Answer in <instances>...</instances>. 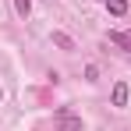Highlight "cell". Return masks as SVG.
I'll list each match as a JSON object with an SVG mask.
<instances>
[{
    "instance_id": "6da1fadb",
    "label": "cell",
    "mask_w": 131,
    "mask_h": 131,
    "mask_svg": "<svg viewBox=\"0 0 131 131\" xmlns=\"http://www.w3.org/2000/svg\"><path fill=\"white\" fill-rule=\"evenodd\" d=\"M82 128H85L82 117H74V113H67V110L57 113V131H82Z\"/></svg>"
},
{
    "instance_id": "7a4b0ae2",
    "label": "cell",
    "mask_w": 131,
    "mask_h": 131,
    "mask_svg": "<svg viewBox=\"0 0 131 131\" xmlns=\"http://www.w3.org/2000/svg\"><path fill=\"white\" fill-rule=\"evenodd\" d=\"M110 43L117 46V50H124V53H131V32L128 28H113L110 32Z\"/></svg>"
},
{
    "instance_id": "3957f363",
    "label": "cell",
    "mask_w": 131,
    "mask_h": 131,
    "mask_svg": "<svg viewBox=\"0 0 131 131\" xmlns=\"http://www.w3.org/2000/svg\"><path fill=\"white\" fill-rule=\"evenodd\" d=\"M50 39L60 46V50H74V39H71L67 32H60V28H53V36H50Z\"/></svg>"
},
{
    "instance_id": "277c9868",
    "label": "cell",
    "mask_w": 131,
    "mask_h": 131,
    "mask_svg": "<svg viewBox=\"0 0 131 131\" xmlns=\"http://www.w3.org/2000/svg\"><path fill=\"white\" fill-rule=\"evenodd\" d=\"M113 106H128V85L124 82L113 85Z\"/></svg>"
},
{
    "instance_id": "5b68a950",
    "label": "cell",
    "mask_w": 131,
    "mask_h": 131,
    "mask_svg": "<svg viewBox=\"0 0 131 131\" xmlns=\"http://www.w3.org/2000/svg\"><path fill=\"white\" fill-rule=\"evenodd\" d=\"M103 4L110 7V14H117V18H121V14L128 11V0H103Z\"/></svg>"
},
{
    "instance_id": "8992f818",
    "label": "cell",
    "mask_w": 131,
    "mask_h": 131,
    "mask_svg": "<svg viewBox=\"0 0 131 131\" xmlns=\"http://www.w3.org/2000/svg\"><path fill=\"white\" fill-rule=\"evenodd\" d=\"M14 11H18L21 18H28V11H32V0H14Z\"/></svg>"
},
{
    "instance_id": "52a82bcc",
    "label": "cell",
    "mask_w": 131,
    "mask_h": 131,
    "mask_svg": "<svg viewBox=\"0 0 131 131\" xmlns=\"http://www.w3.org/2000/svg\"><path fill=\"white\" fill-rule=\"evenodd\" d=\"M85 78H89V82H96V78H99V67L89 64V67H85Z\"/></svg>"
},
{
    "instance_id": "ba28073f",
    "label": "cell",
    "mask_w": 131,
    "mask_h": 131,
    "mask_svg": "<svg viewBox=\"0 0 131 131\" xmlns=\"http://www.w3.org/2000/svg\"><path fill=\"white\" fill-rule=\"evenodd\" d=\"M0 99H4V89H0Z\"/></svg>"
}]
</instances>
